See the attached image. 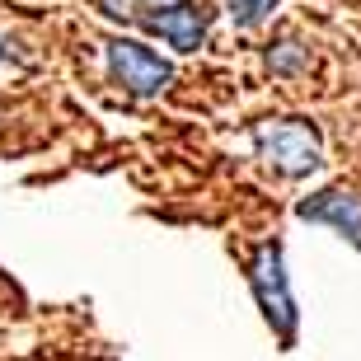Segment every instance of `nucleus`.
Here are the masks:
<instances>
[{"label": "nucleus", "instance_id": "3", "mask_svg": "<svg viewBox=\"0 0 361 361\" xmlns=\"http://www.w3.org/2000/svg\"><path fill=\"white\" fill-rule=\"evenodd\" d=\"M249 281H254V295L268 324L277 329L281 343H291L295 338V300H291V286H286V272H281V249L277 244H263L249 263Z\"/></svg>", "mask_w": 361, "mask_h": 361}, {"label": "nucleus", "instance_id": "2", "mask_svg": "<svg viewBox=\"0 0 361 361\" xmlns=\"http://www.w3.org/2000/svg\"><path fill=\"white\" fill-rule=\"evenodd\" d=\"M104 56H108L113 85H122V90L136 94V99H150V94L169 90V80H174V66H169L160 52H150L146 42H136V38H108Z\"/></svg>", "mask_w": 361, "mask_h": 361}, {"label": "nucleus", "instance_id": "5", "mask_svg": "<svg viewBox=\"0 0 361 361\" xmlns=\"http://www.w3.org/2000/svg\"><path fill=\"white\" fill-rule=\"evenodd\" d=\"M295 212H300V221L334 226L338 235H348V240L361 249V192H352V188H324V192L305 197Z\"/></svg>", "mask_w": 361, "mask_h": 361}, {"label": "nucleus", "instance_id": "1", "mask_svg": "<svg viewBox=\"0 0 361 361\" xmlns=\"http://www.w3.org/2000/svg\"><path fill=\"white\" fill-rule=\"evenodd\" d=\"M254 150L258 160L272 164L286 178H305L324 164V141L319 127L305 118H268L254 127Z\"/></svg>", "mask_w": 361, "mask_h": 361}, {"label": "nucleus", "instance_id": "6", "mask_svg": "<svg viewBox=\"0 0 361 361\" xmlns=\"http://www.w3.org/2000/svg\"><path fill=\"white\" fill-rule=\"evenodd\" d=\"M310 61L305 52V42H295V38H281V42H268V71L272 75H295V71Z\"/></svg>", "mask_w": 361, "mask_h": 361}, {"label": "nucleus", "instance_id": "9", "mask_svg": "<svg viewBox=\"0 0 361 361\" xmlns=\"http://www.w3.org/2000/svg\"><path fill=\"white\" fill-rule=\"evenodd\" d=\"M0 56H5V47H0Z\"/></svg>", "mask_w": 361, "mask_h": 361}, {"label": "nucleus", "instance_id": "8", "mask_svg": "<svg viewBox=\"0 0 361 361\" xmlns=\"http://www.w3.org/2000/svg\"><path fill=\"white\" fill-rule=\"evenodd\" d=\"M141 5H160V0H141Z\"/></svg>", "mask_w": 361, "mask_h": 361}, {"label": "nucleus", "instance_id": "4", "mask_svg": "<svg viewBox=\"0 0 361 361\" xmlns=\"http://www.w3.org/2000/svg\"><path fill=\"white\" fill-rule=\"evenodd\" d=\"M141 28L164 38L174 52H197L202 38H207V5L202 0H178V5L150 10V14H141Z\"/></svg>", "mask_w": 361, "mask_h": 361}, {"label": "nucleus", "instance_id": "7", "mask_svg": "<svg viewBox=\"0 0 361 361\" xmlns=\"http://www.w3.org/2000/svg\"><path fill=\"white\" fill-rule=\"evenodd\" d=\"M226 10H230V19H235L240 28H258L272 10H277V0H226Z\"/></svg>", "mask_w": 361, "mask_h": 361}]
</instances>
